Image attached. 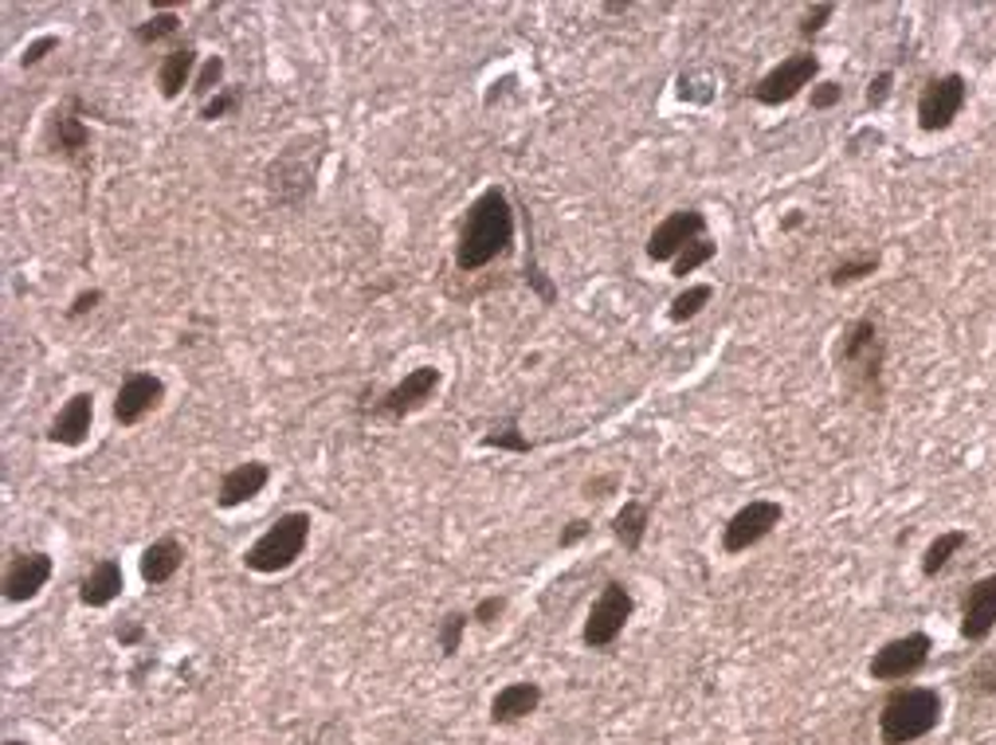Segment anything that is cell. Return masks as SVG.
Segmentation results:
<instances>
[{"instance_id": "cell-1", "label": "cell", "mask_w": 996, "mask_h": 745, "mask_svg": "<svg viewBox=\"0 0 996 745\" xmlns=\"http://www.w3.org/2000/svg\"><path fill=\"white\" fill-rule=\"evenodd\" d=\"M514 248V205L503 185H486L459 220L456 235V267L459 271H483L499 255Z\"/></svg>"}, {"instance_id": "cell-2", "label": "cell", "mask_w": 996, "mask_h": 745, "mask_svg": "<svg viewBox=\"0 0 996 745\" xmlns=\"http://www.w3.org/2000/svg\"><path fill=\"white\" fill-rule=\"evenodd\" d=\"M322 157H326V150H322V138L318 134H298L295 142L283 145V150L271 157L267 173H263L271 200L291 205V208L306 205V197L315 193Z\"/></svg>"}, {"instance_id": "cell-3", "label": "cell", "mask_w": 996, "mask_h": 745, "mask_svg": "<svg viewBox=\"0 0 996 745\" xmlns=\"http://www.w3.org/2000/svg\"><path fill=\"white\" fill-rule=\"evenodd\" d=\"M942 722V694L933 687H898L879 710L883 745H910L933 734Z\"/></svg>"}, {"instance_id": "cell-4", "label": "cell", "mask_w": 996, "mask_h": 745, "mask_svg": "<svg viewBox=\"0 0 996 745\" xmlns=\"http://www.w3.org/2000/svg\"><path fill=\"white\" fill-rule=\"evenodd\" d=\"M883 361H887V341L875 318H855L840 341V373L847 377L852 393H863L867 401L883 396Z\"/></svg>"}, {"instance_id": "cell-5", "label": "cell", "mask_w": 996, "mask_h": 745, "mask_svg": "<svg viewBox=\"0 0 996 745\" xmlns=\"http://www.w3.org/2000/svg\"><path fill=\"white\" fill-rule=\"evenodd\" d=\"M310 526H315V522H310V514L306 511L278 514L267 530H263L260 538L248 546L243 566L252 569V573H263V577L291 569L298 557L306 554V546H310Z\"/></svg>"}, {"instance_id": "cell-6", "label": "cell", "mask_w": 996, "mask_h": 745, "mask_svg": "<svg viewBox=\"0 0 996 745\" xmlns=\"http://www.w3.org/2000/svg\"><path fill=\"white\" fill-rule=\"evenodd\" d=\"M632 612H636L632 589L624 581H609L601 589V596L593 601V609H589V616H584V628H581L584 647H593V651L612 647L624 636V628H628Z\"/></svg>"}, {"instance_id": "cell-7", "label": "cell", "mask_w": 996, "mask_h": 745, "mask_svg": "<svg viewBox=\"0 0 996 745\" xmlns=\"http://www.w3.org/2000/svg\"><path fill=\"white\" fill-rule=\"evenodd\" d=\"M440 385H444L440 365H416V369H408L393 388H385V393L373 401L369 413H373V420H404V416L420 413L431 396L440 393Z\"/></svg>"}, {"instance_id": "cell-8", "label": "cell", "mask_w": 996, "mask_h": 745, "mask_svg": "<svg viewBox=\"0 0 996 745\" xmlns=\"http://www.w3.org/2000/svg\"><path fill=\"white\" fill-rule=\"evenodd\" d=\"M785 518V506L777 499H754V503H745L742 511L730 514V522L722 526V554L737 557L745 549H754L757 541L769 538Z\"/></svg>"}, {"instance_id": "cell-9", "label": "cell", "mask_w": 996, "mask_h": 745, "mask_svg": "<svg viewBox=\"0 0 996 745\" xmlns=\"http://www.w3.org/2000/svg\"><path fill=\"white\" fill-rule=\"evenodd\" d=\"M965 99H970V83L965 75L950 72V75H938L922 87L918 95V127L926 134H942V130L953 127V118L965 110Z\"/></svg>"}, {"instance_id": "cell-10", "label": "cell", "mask_w": 996, "mask_h": 745, "mask_svg": "<svg viewBox=\"0 0 996 745\" xmlns=\"http://www.w3.org/2000/svg\"><path fill=\"white\" fill-rule=\"evenodd\" d=\"M930 651H933V639L926 636V632H907V636L887 639V644L871 656L867 671L875 682H902L930 664Z\"/></svg>"}, {"instance_id": "cell-11", "label": "cell", "mask_w": 996, "mask_h": 745, "mask_svg": "<svg viewBox=\"0 0 996 745\" xmlns=\"http://www.w3.org/2000/svg\"><path fill=\"white\" fill-rule=\"evenodd\" d=\"M820 75V59L812 52H797L789 55V59H781L777 67H769V72L757 79L754 87V99L762 102V107H785V102H792L805 87H812Z\"/></svg>"}, {"instance_id": "cell-12", "label": "cell", "mask_w": 996, "mask_h": 745, "mask_svg": "<svg viewBox=\"0 0 996 745\" xmlns=\"http://www.w3.org/2000/svg\"><path fill=\"white\" fill-rule=\"evenodd\" d=\"M702 235H707V212H699V208L667 212L656 224V232L647 235V260L675 263L682 248H691V243L702 240Z\"/></svg>"}, {"instance_id": "cell-13", "label": "cell", "mask_w": 996, "mask_h": 745, "mask_svg": "<svg viewBox=\"0 0 996 745\" xmlns=\"http://www.w3.org/2000/svg\"><path fill=\"white\" fill-rule=\"evenodd\" d=\"M47 150L59 153L64 162H83L90 150V127L83 122V102L67 99L64 107L47 118V134H44Z\"/></svg>"}, {"instance_id": "cell-14", "label": "cell", "mask_w": 996, "mask_h": 745, "mask_svg": "<svg viewBox=\"0 0 996 745\" xmlns=\"http://www.w3.org/2000/svg\"><path fill=\"white\" fill-rule=\"evenodd\" d=\"M165 401V381L157 373H130L114 393V420L122 428H134L142 424L153 408Z\"/></svg>"}, {"instance_id": "cell-15", "label": "cell", "mask_w": 996, "mask_h": 745, "mask_svg": "<svg viewBox=\"0 0 996 745\" xmlns=\"http://www.w3.org/2000/svg\"><path fill=\"white\" fill-rule=\"evenodd\" d=\"M52 554H44V549H32V554H20L9 561V569H4V596H9L12 604H28V601H36L40 593H44V584L52 581Z\"/></svg>"}, {"instance_id": "cell-16", "label": "cell", "mask_w": 996, "mask_h": 745, "mask_svg": "<svg viewBox=\"0 0 996 745\" xmlns=\"http://www.w3.org/2000/svg\"><path fill=\"white\" fill-rule=\"evenodd\" d=\"M996 628V573L981 577L977 584H970V593L961 601V636L970 644L988 639Z\"/></svg>"}, {"instance_id": "cell-17", "label": "cell", "mask_w": 996, "mask_h": 745, "mask_svg": "<svg viewBox=\"0 0 996 745\" xmlns=\"http://www.w3.org/2000/svg\"><path fill=\"white\" fill-rule=\"evenodd\" d=\"M271 479V468L260 463V459H248V463H236L232 471L220 475V486H216V506L220 511H236V506L252 503L255 494H263Z\"/></svg>"}, {"instance_id": "cell-18", "label": "cell", "mask_w": 996, "mask_h": 745, "mask_svg": "<svg viewBox=\"0 0 996 745\" xmlns=\"http://www.w3.org/2000/svg\"><path fill=\"white\" fill-rule=\"evenodd\" d=\"M90 424H95V396L75 393V396H67V405L55 413L52 428H47V440L59 443V448H83L90 436Z\"/></svg>"}, {"instance_id": "cell-19", "label": "cell", "mask_w": 996, "mask_h": 745, "mask_svg": "<svg viewBox=\"0 0 996 745\" xmlns=\"http://www.w3.org/2000/svg\"><path fill=\"white\" fill-rule=\"evenodd\" d=\"M122 589H127V573H122V561H114V557H102V561H95V566H90V573L79 581V604H83V609H107V604H114L118 596H122Z\"/></svg>"}, {"instance_id": "cell-20", "label": "cell", "mask_w": 996, "mask_h": 745, "mask_svg": "<svg viewBox=\"0 0 996 745\" xmlns=\"http://www.w3.org/2000/svg\"><path fill=\"white\" fill-rule=\"evenodd\" d=\"M541 706V682H506L503 691L491 699V722L494 726H514V722L530 719L534 710Z\"/></svg>"}, {"instance_id": "cell-21", "label": "cell", "mask_w": 996, "mask_h": 745, "mask_svg": "<svg viewBox=\"0 0 996 745\" xmlns=\"http://www.w3.org/2000/svg\"><path fill=\"white\" fill-rule=\"evenodd\" d=\"M197 79V47L193 44H177L162 55V64H157V90H162V99H180V90L193 87Z\"/></svg>"}, {"instance_id": "cell-22", "label": "cell", "mask_w": 996, "mask_h": 745, "mask_svg": "<svg viewBox=\"0 0 996 745\" xmlns=\"http://www.w3.org/2000/svg\"><path fill=\"white\" fill-rule=\"evenodd\" d=\"M185 566V546L177 538H157L142 549V581L145 584H169Z\"/></svg>"}, {"instance_id": "cell-23", "label": "cell", "mask_w": 996, "mask_h": 745, "mask_svg": "<svg viewBox=\"0 0 996 745\" xmlns=\"http://www.w3.org/2000/svg\"><path fill=\"white\" fill-rule=\"evenodd\" d=\"M647 526H652V511H647V503L632 499V503L620 506L616 518H612V538L628 549V554H636L647 538Z\"/></svg>"}, {"instance_id": "cell-24", "label": "cell", "mask_w": 996, "mask_h": 745, "mask_svg": "<svg viewBox=\"0 0 996 745\" xmlns=\"http://www.w3.org/2000/svg\"><path fill=\"white\" fill-rule=\"evenodd\" d=\"M965 546H970V530H945V534H938V538H933L930 546H926V554H922V573L926 577H938Z\"/></svg>"}, {"instance_id": "cell-25", "label": "cell", "mask_w": 996, "mask_h": 745, "mask_svg": "<svg viewBox=\"0 0 996 745\" xmlns=\"http://www.w3.org/2000/svg\"><path fill=\"white\" fill-rule=\"evenodd\" d=\"M483 448L514 451V456H530L534 443H530V436H526V431L518 428V416L511 413L503 424H494V428L486 431V436H483Z\"/></svg>"}, {"instance_id": "cell-26", "label": "cell", "mask_w": 996, "mask_h": 745, "mask_svg": "<svg viewBox=\"0 0 996 745\" xmlns=\"http://www.w3.org/2000/svg\"><path fill=\"white\" fill-rule=\"evenodd\" d=\"M710 298H714V287H710V283H691L682 295L671 298L667 318H671V322H691V318L702 315V306H710Z\"/></svg>"}, {"instance_id": "cell-27", "label": "cell", "mask_w": 996, "mask_h": 745, "mask_svg": "<svg viewBox=\"0 0 996 745\" xmlns=\"http://www.w3.org/2000/svg\"><path fill=\"white\" fill-rule=\"evenodd\" d=\"M180 32V17L177 12H153L150 20H142V24L134 28V40L142 47H153V44H162V40H169V36H177Z\"/></svg>"}, {"instance_id": "cell-28", "label": "cell", "mask_w": 996, "mask_h": 745, "mask_svg": "<svg viewBox=\"0 0 996 745\" xmlns=\"http://www.w3.org/2000/svg\"><path fill=\"white\" fill-rule=\"evenodd\" d=\"M467 624H471V616L459 609H451L448 616L436 624V644H440V656L451 659L459 656V647H463V636H467Z\"/></svg>"}, {"instance_id": "cell-29", "label": "cell", "mask_w": 996, "mask_h": 745, "mask_svg": "<svg viewBox=\"0 0 996 745\" xmlns=\"http://www.w3.org/2000/svg\"><path fill=\"white\" fill-rule=\"evenodd\" d=\"M714 255H719V243H710L707 235H702V240H694L691 248H682V252H679V260L671 263V275H675V278H687V275H694V271H699V267H707V263L714 260Z\"/></svg>"}, {"instance_id": "cell-30", "label": "cell", "mask_w": 996, "mask_h": 745, "mask_svg": "<svg viewBox=\"0 0 996 745\" xmlns=\"http://www.w3.org/2000/svg\"><path fill=\"white\" fill-rule=\"evenodd\" d=\"M243 99H248V90L243 87H225V90H216L212 99L200 107V118L205 122H220V118H232L243 110Z\"/></svg>"}, {"instance_id": "cell-31", "label": "cell", "mask_w": 996, "mask_h": 745, "mask_svg": "<svg viewBox=\"0 0 996 745\" xmlns=\"http://www.w3.org/2000/svg\"><path fill=\"white\" fill-rule=\"evenodd\" d=\"M875 271H879V255H860V260L835 263L832 275H828V283H832V287H852V283L875 275Z\"/></svg>"}, {"instance_id": "cell-32", "label": "cell", "mask_w": 996, "mask_h": 745, "mask_svg": "<svg viewBox=\"0 0 996 745\" xmlns=\"http://www.w3.org/2000/svg\"><path fill=\"white\" fill-rule=\"evenodd\" d=\"M220 83H225V55H208L205 64H200L197 79H193V95H200L208 102L216 90H225Z\"/></svg>"}, {"instance_id": "cell-33", "label": "cell", "mask_w": 996, "mask_h": 745, "mask_svg": "<svg viewBox=\"0 0 996 745\" xmlns=\"http://www.w3.org/2000/svg\"><path fill=\"white\" fill-rule=\"evenodd\" d=\"M526 287H530L534 295H538L546 306H554V303H557V287H554V278H549L546 271H541V263L534 260V255H530V260H526Z\"/></svg>"}, {"instance_id": "cell-34", "label": "cell", "mask_w": 996, "mask_h": 745, "mask_svg": "<svg viewBox=\"0 0 996 745\" xmlns=\"http://www.w3.org/2000/svg\"><path fill=\"white\" fill-rule=\"evenodd\" d=\"M52 52H59V36H55V32H44V36H36L32 44L24 47V52H20V67H36V64H44V59H47Z\"/></svg>"}, {"instance_id": "cell-35", "label": "cell", "mask_w": 996, "mask_h": 745, "mask_svg": "<svg viewBox=\"0 0 996 745\" xmlns=\"http://www.w3.org/2000/svg\"><path fill=\"white\" fill-rule=\"evenodd\" d=\"M503 612H506V596H483V601L475 604V612H471V620L483 624V628H494V624L503 620Z\"/></svg>"}, {"instance_id": "cell-36", "label": "cell", "mask_w": 996, "mask_h": 745, "mask_svg": "<svg viewBox=\"0 0 996 745\" xmlns=\"http://www.w3.org/2000/svg\"><path fill=\"white\" fill-rule=\"evenodd\" d=\"M832 17H835V4H817V9H808L805 17H800V36L812 40Z\"/></svg>"}, {"instance_id": "cell-37", "label": "cell", "mask_w": 996, "mask_h": 745, "mask_svg": "<svg viewBox=\"0 0 996 745\" xmlns=\"http://www.w3.org/2000/svg\"><path fill=\"white\" fill-rule=\"evenodd\" d=\"M890 90H895V72H879L875 79L867 83V107L879 110L883 102L890 99Z\"/></svg>"}, {"instance_id": "cell-38", "label": "cell", "mask_w": 996, "mask_h": 745, "mask_svg": "<svg viewBox=\"0 0 996 745\" xmlns=\"http://www.w3.org/2000/svg\"><path fill=\"white\" fill-rule=\"evenodd\" d=\"M840 99H844V87H840V83L824 79L812 87V110H832V107H840Z\"/></svg>"}, {"instance_id": "cell-39", "label": "cell", "mask_w": 996, "mask_h": 745, "mask_svg": "<svg viewBox=\"0 0 996 745\" xmlns=\"http://www.w3.org/2000/svg\"><path fill=\"white\" fill-rule=\"evenodd\" d=\"M970 682L977 694H996V659H981L970 671Z\"/></svg>"}, {"instance_id": "cell-40", "label": "cell", "mask_w": 996, "mask_h": 745, "mask_svg": "<svg viewBox=\"0 0 996 745\" xmlns=\"http://www.w3.org/2000/svg\"><path fill=\"white\" fill-rule=\"evenodd\" d=\"M99 303H102V291L99 287L79 291V295L72 298V306H67V318H87L90 310H99Z\"/></svg>"}, {"instance_id": "cell-41", "label": "cell", "mask_w": 996, "mask_h": 745, "mask_svg": "<svg viewBox=\"0 0 996 745\" xmlns=\"http://www.w3.org/2000/svg\"><path fill=\"white\" fill-rule=\"evenodd\" d=\"M589 530H593V526H589V522H584V518H573V522H569V526H566V530H561V538H557V546H561V549H573L577 541H584V538H589Z\"/></svg>"}, {"instance_id": "cell-42", "label": "cell", "mask_w": 996, "mask_h": 745, "mask_svg": "<svg viewBox=\"0 0 996 745\" xmlns=\"http://www.w3.org/2000/svg\"><path fill=\"white\" fill-rule=\"evenodd\" d=\"M616 486H620V475H596L584 483V499H609Z\"/></svg>"}, {"instance_id": "cell-43", "label": "cell", "mask_w": 996, "mask_h": 745, "mask_svg": "<svg viewBox=\"0 0 996 745\" xmlns=\"http://www.w3.org/2000/svg\"><path fill=\"white\" fill-rule=\"evenodd\" d=\"M114 639L122 647H138L145 639V628L138 624V620H127V624H118V628H114Z\"/></svg>"}, {"instance_id": "cell-44", "label": "cell", "mask_w": 996, "mask_h": 745, "mask_svg": "<svg viewBox=\"0 0 996 745\" xmlns=\"http://www.w3.org/2000/svg\"><path fill=\"white\" fill-rule=\"evenodd\" d=\"M800 224H805V212H800V208H792V212L781 220V232H797Z\"/></svg>"}, {"instance_id": "cell-45", "label": "cell", "mask_w": 996, "mask_h": 745, "mask_svg": "<svg viewBox=\"0 0 996 745\" xmlns=\"http://www.w3.org/2000/svg\"><path fill=\"white\" fill-rule=\"evenodd\" d=\"M338 730H341V726H338V722H330V726H322V734H318V737H315V742H310V745H330V737H333V734H338Z\"/></svg>"}, {"instance_id": "cell-46", "label": "cell", "mask_w": 996, "mask_h": 745, "mask_svg": "<svg viewBox=\"0 0 996 745\" xmlns=\"http://www.w3.org/2000/svg\"><path fill=\"white\" fill-rule=\"evenodd\" d=\"M4 745H32V742H24V737H9Z\"/></svg>"}]
</instances>
